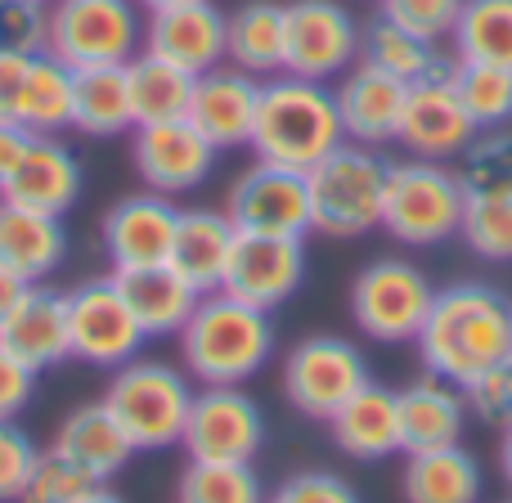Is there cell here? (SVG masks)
<instances>
[{"mask_svg": "<svg viewBox=\"0 0 512 503\" xmlns=\"http://www.w3.org/2000/svg\"><path fill=\"white\" fill-rule=\"evenodd\" d=\"M414 342L427 373L468 387L481 369L512 355V301L477 279L436 288V301Z\"/></svg>", "mask_w": 512, "mask_h": 503, "instance_id": "cell-1", "label": "cell"}, {"mask_svg": "<svg viewBox=\"0 0 512 503\" xmlns=\"http://www.w3.org/2000/svg\"><path fill=\"white\" fill-rule=\"evenodd\" d=\"M342 117H337V95L328 81L292 77V72H274L261 81V99H256V122H252V149L261 162L292 171H310L342 144Z\"/></svg>", "mask_w": 512, "mask_h": 503, "instance_id": "cell-2", "label": "cell"}, {"mask_svg": "<svg viewBox=\"0 0 512 503\" xmlns=\"http://www.w3.org/2000/svg\"><path fill=\"white\" fill-rule=\"evenodd\" d=\"M180 355L189 378L203 387H243L274 355L270 310H256L225 288L203 292L198 310L180 328Z\"/></svg>", "mask_w": 512, "mask_h": 503, "instance_id": "cell-3", "label": "cell"}, {"mask_svg": "<svg viewBox=\"0 0 512 503\" xmlns=\"http://www.w3.org/2000/svg\"><path fill=\"white\" fill-rule=\"evenodd\" d=\"M391 162L369 144L342 140L319 167L306 171L315 234L324 239H364L382 230V203H387Z\"/></svg>", "mask_w": 512, "mask_h": 503, "instance_id": "cell-4", "label": "cell"}, {"mask_svg": "<svg viewBox=\"0 0 512 503\" xmlns=\"http://www.w3.org/2000/svg\"><path fill=\"white\" fill-rule=\"evenodd\" d=\"M108 414L131 436L135 454L140 450H171L180 445L194 405V382L167 360H126L113 369V382L104 387Z\"/></svg>", "mask_w": 512, "mask_h": 503, "instance_id": "cell-5", "label": "cell"}, {"mask_svg": "<svg viewBox=\"0 0 512 503\" xmlns=\"http://www.w3.org/2000/svg\"><path fill=\"white\" fill-rule=\"evenodd\" d=\"M463 207H468L463 180L445 162H427V158L391 162L382 230L396 243H405V248H436V243L454 239L463 225Z\"/></svg>", "mask_w": 512, "mask_h": 503, "instance_id": "cell-6", "label": "cell"}, {"mask_svg": "<svg viewBox=\"0 0 512 503\" xmlns=\"http://www.w3.org/2000/svg\"><path fill=\"white\" fill-rule=\"evenodd\" d=\"M45 50L72 72L131 63L144 50V9L135 0H54Z\"/></svg>", "mask_w": 512, "mask_h": 503, "instance_id": "cell-7", "label": "cell"}, {"mask_svg": "<svg viewBox=\"0 0 512 503\" xmlns=\"http://www.w3.org/2000/svg\"><path fill=\"white\" fill-rule=\"evenodd\" d=\"M436 301V288L423 265L405 256H378L351 283V315L364 328V337L382 346L414 342L427 310Z\"/></svg>", "mask_w": 512, "mask_h": 503, "instance_id": "cell-8", "label": "cell"}, {"mask_svg": "<svg viewBox=\"0 0 512 503\" xmlns=\"http://www.w3.org/2000/svg\"><path fill=\"white\" fill-rule=\"evenodd\" d=\"M364 382H373L364 351L333 333L306 337L283 360V391H288L292 409L306 418H319V423H328Z\"/></svg>", "mask_w": 512, "mask_h": 503, "instance_id": "cell-9", "label": "cell"}, {"mask_svg": "<svg viewBox=\"0 0 512 503\" xmlns=\"http://www.w3.org/2000/svg\"><path fill=\"white\" fill-rule=\"evenodd\" d=\"M360 63V23L342 0L283 5V72L333 81Z\"/></svg>", "mask_w": 512, "mask_h": 503, "instance_id": "cell-10", "label": "cell"}, {"mask_svg": "<svg viewBox=\"0 0 512 503\" xmlns=\"http://www.w3.org/2000/svg\"><path fill=\"white\" fill-rule=\"evenodd\" d=\"M225 216L239 234H274V239H306L315 234V212H310V180L306 171L274 167L261 162L248 167L230 185Z\"/></svg>", "mask_w": 512, "mask_h": 503, "instance_id": "cell-11", "label": "cell"}, {"mask_svg": "<svg viewBox=\"0 0 512 503\" xmlns=\"http://www.w3.org/2000/svg\"><path fill=\"white\" fill-rule=\"evenodd\" d=\"M149 342L140 319L131 315L117 279H86L68 292V346L72 360L95 364V369H122Z\"/></svg>", "mask_w": 512, "mask_h": 503, "instance_id": "cell-12", "label": "cell"}, {"mask_svg": "<svg viewBox=\"0 0 512 503\" xmlns=\"http://www.w3.org/2000/svg\"><path fill=\"white\" fill-rule=\"evenodd\" d=\"M180 445L189 459L256 463L265 445V414L243 387H203L194 391Z\"/></svg>", "mask_w": 512, "mask_h": 503, "instance_id": "cell-13", "label": "cell"}, {"mask_svg": "<svg viewBox=\"0 0 512 503\" xmlns=\"http://www.w3.org/2000/svg\"><path fill=\"white\" fill-rule=\"evenodd\" d=\"M454 63H436L427 77H418L414 86L405 90V113H400V135L396 140L405 144L414 158L427 162H450L459 158L463 149L477 135V122L468 117L459 90L450 81Z\"/></svg>", "mask_w": 512, "mask_h": 503, "instance_id": "cell-14", "label": "cell"}, {"mask_svg": "<svg viewBox=\"0 0 512 503\" xmlns=\"http://www.w3.org/2000/svg\"><path fill=\"white\" fill-rule=\"evenodd\" d=\"M135 171L149 189L158 194L176 198L198 189L203 180H212L216 171V149L203 131H198L189 117H171V122H149V126H135Z\"/></svg>", "mask_w": 512, "mask_h": 503, "instance_id": "cell-15", "label": "cell"}, {"mask_svg": "<svg viewBox=\"0 0 512 503\" xmlns=\"http://www.w3.org/2000/svg\"><path fill=\"white\" fill-rule=\"evenodd\" d=\"M306 279V248L301 239L274 234H239L221 288L256 310H279Z\"/></svg>", "mask_w": 512, "mask_h": 503, "instance_id": "cell-16", "label": "cell"}, {"mask_svg": "<svg viewBox=\"0 0 512 503\" xmlns=\"http://www.w3.org/2000/svg\"><path fill=\"white\" fill-rule=\"evenodd\" d=\"M180 207L158 189H140L126 194L108 207L104 216V252L113 270H131V265H158L171 256L176 243Z\"/></svg>", "mask_w": 512, "mask_h": 503, "instance_id": "cell-17", "label": "cell"}, {"mask_svg": "<svg viewBox=\"0 0 512 503\" xmlns=\"http://www.w3.org/2000/svg\"><path fill=\"white\" fill-rule=\"evenodd\" d=\"M144 50L185 68L189 77H203L225 63V14L212 0L153 9L144 23Z\"/></svg>", "mask_w": 512, "mask_h": 503, "instance_id": "cell-18", "label": "cell"}, {"mask_svg": "<svg viewBox=\"0 0 512 503\" xmlns=\"http://www.w3.org/2000/svg\"><path fill=\"white\" fill-rule=\"evenodd\" d=\"M405 81L387 77V72L355 63L351 72H342L337 95V117H342V135L351 144H369L382 149L400 135V113H405Z\"/></svg>", "mask_w": 512, "mask_h": 503, "instance_id": "cell-19", "label": "cell"}, {"mask_svg": "<svg viewBox=\"0 0 512 503\" xmlns=\"http://www.w3.org/2000/svg\"><path fill=\"white\" fill-rule=\"evenodd\" d=\"M0 346L14 351L36 373L54 369V364L72 360L68 346V297L41 283H27V292L14 301L5 319H0Z\"/></svg>", "mask_w": 512, "mask_h": 503, "instance_id": "cell-20", "label": "cell"}, {"mask_svg": "<svg viewBox=\"0 0 512 503\" xmlns=\"http://www.w3.org/2000/svg\"><path fill=\"white\" fill-rule=\"evenodd\" d=\"M256 99H261V81L239 68H212L194 77V95H189L185 117L216 144V149H239L252 140L256 122Z\"/></svg>", "mask_w": 512, "mask_h": 503, "instance_id": "cell-21", "label": "cell"}, {"mask_svg": "<svg viewBox=\"0 0 512 503\" xmlns=\"http://www.w3.org/2000/svg\"><path fill=\"white\" fill-rule=\"evenodd\" d=\"M0 198L9 203L36 207L50 216H68L81 198V162L59 135H32L23 162L14 167V176L5 180Z\"/></svg>", "mask_w": 512, "mask_h": 503, "instance_id": "cell-22", "label": "cell"}, {"mask_svg": "<svg viewBox=\"0 0 512 503\" xmlns=\"http://www.w3.org/2000/svg\"><path fill=\"white\" fill-rule=\"evenodd\" d=\"M117 288H122L131 315L140 319L144 337H180V328L189 324V315L198 310L203 292L185 279L171 261L158 265H131V270H113Z\"/></svg>", "mask_w": 512, "mask_h": 503, "instance_id": "cell-23", "label": "cell"}, {"mask_svg": "<svg viewBox=\"0 0 512 503\" xmlns=\"http://www.w3.org/2000/svg\"><path fill=\"white\" fill-rule=\"evenodd\" d=\"M396 400H400V454L441 450V445L463 441V427H468L463 387L436 378V373H423L405 391H396Z\"/></svg>", "mask_w": 512, "mask_h": 503, "instance_id": "cell-24", "label": "cell"}, {"mask_svg": "<svg viewBox=\"0 0 512 503\" xmlns=\"http://www.w3.org/2000/svg\"><path fill=\"white\" fill-rule=\"evenodd\" d=\"M68 256V225L63 216L0 198V265L23 283H45Z\"/></svg>", "mask_w": 512, "mask_h": 503, "instance_id": "cell-25", "label": "cell"}, {"mask_svg": "<svg viewBox=\"0 0 512 503\" xmlns=\"http://www.w3.org/2000/svg\"><path fill=\"white\" fill-rule=\"evenodd\" d=\"M333 445L346 459L360 463H382L391 454H400V400L391 387L364 382L333 418H328Z\"/></svg>", "mask_w": 512, "mask_h": 503, "instance_id": "cell-26", "label": "cell"}, {"mask_svg": "<svg viewBox=\"0 0 512 503\" xmlns=\"http://www.w3.org/2000/svg\"><path fill=\"white\" fill-rule=\"evenodd\" d=\"M234 243H239V230H234L230 216L212 212V207H189L176 221V243H171L167 261L198 292H216L225 283V270H230Z\"/></svg>", "mask_w": 512, "mask_h": 503, "instance_id": "cell-27", "label": "cell"}, {"mask_svg": "<svg viewBox=\"0 0 512 503\" xmlns=\"http://www.w3.org/2000/svg\"><path fill=\"white\" fill-rule=\"evenodd\" d=\"M400 495H405V503H477L481 499L477 454L463 450V441L441 445V450L405 454Z\"/></svg>", "mask_w": 512, "mask_h": 503, "instance_id": "cell-28", "label": "cell"}, {"mask_svg": "<svg viewBox=\"0 0 512 503\" xmlns=\"http://www.w3.org/2000/svg\"><path fill=\"white\" fill-rule=\"evenodd\" d=\"M72 131L90 135V140H113V135L135 131L126 63L77 68V86H72Z\"/></svg>", "mask_w": 512, "mask_h": 503, "instance_id": "cell-29", "label": "cell"}, {"mask_svg": "<svg viewBox=\"0 0 512 503\" xmlns=\"http://www.w3.org/2000/svg\"><path fill=\"white\" fill-rule=\"evenodd\" d=\"M54 445H59L68 459H77L81 468H90L99 481H113L135 454L131 436H126L122 423L108 414L104 400L72 409V414L63 418L59 436H54Z\"/></svg>", "mask_w": 512, "mask_h": 503, "instance_id": "cell-30", "label": "cell"}, {"mask_svg": "<svg viewBox=\"0 0 512 503\" xmlns=\"http://www.w3.org/2000/svg\"><path fill=\"white\" fill-rule=\"evenodd\" d=\"M225 63L256 81L283 72V5L248 0L225 14Z\"/></svg>", "mask_w": 512, "mask_h": 503, "instance_id": "cell-31", "label": "cell"}, {"mask_svg": "<svg viewBox=\"0 0 512 503\" xmlns=\"http://www.w3.org/2000/svg\"><path fill=\"white\" fill-rule=\"evenodd\" d=\"M72 86L77 72L50 50L32 54L23 72V90H18V122L32 135H63L72 131Z\"/></svg>", "mask_w": 512, "mask_h": 503, "instance_id": "cell-32", "label": "cell"}, {"mask_svg": "<svg viewBox=\"0 0 512 503\" xmlns=\"http://www.w3.org/2000/svg\"><path fill=\"white\" fill-rule=\"evenodd\" d=\"M126 86H131L135 126L185 117L189 95H194V77H189L185 68H176V63L149 54V50H140L131 63H126Z\"/></svg>", "mask_w": 512, "mask_h": 503, "instance_id": "cell-33", "label": "cell"}, {"mask_svg": "<svg viewBox=\"0 0 512 503\" xmlns=\"http://www.w3.org/2000/svg\"><path fill=\"white\" fill-rule=\"evenodd\" d=\"M360 63L405 81V86H414L418 77H427V72L441 63V54H436L432 41L414 36L409 27H400L396 18H387L378 9V18H369V23L360 27Z\"/></svg>", "mask_w": 512, "mask_h": 503, "instance_id": "cell-34", "label": "cell"}, {"mask_svg": "<svg viewBox=\"0 0 512 503\" xmlns=\"http://www.w3.org/2000/svg\"><path fill=\"white\" fill-rule=\"evenodd\" d=\"M450 41L459 59L512 68V0H463Z\"/></svg>", "mask_w": 512, "mask_h": 503, "instance_id": "cell-35", "label": "cell"}, {"mask_svg": "<svg viewBox=\"0 0 512 503\" xmlns=\"http://www.w3.org/2000/svg\"><path fill=\"white\" fill-rule=\"evenodd\" d=\"M450 81H454V90H459L468 117L477 122V131L512 126V68H499V63H477V59H459L450 68Z\"/></svg>", "mask_w": 512, "mask_h": 503, "instance_id": "cell-36", "label": "cell"}, {"mask_svg": "<svg viewBox=\"0 0 512 503\" xmlns=\"http://www.w3.org/2000/svg\"><path fill=\"white\" fill-rule=\"evenodd\" d=\"M180 503H265V486L252 463H212L189 459L176 486Z\"/></svg>", "mask_w": 512, "mask_h": 503, "instance_id": "cell-37", "label": "cell"}, {"mask_svg": "<svg viewBox=\"0 0 512 503\" xmlns=\"http://www.w3.org/2000/svg\"><path fill=\"white\" fill-rule=\"evenodd\" d=\"M463 194H512V126L477 131L459 153Z\"/></svg>", "mask_w": 512, "mask_h": 503, "instance_id": "cell-38", "label": "cell"}, {"mask_svg": "<svg viewBox=\"0 0 512 503\" xmlns=\"http://www.w3.org/2000/svg\"><path fill=\"white\" fill-rule=\"evenodd\" d=\"M95 486H104L95 472L81 468L77 459H68L59 445H50V450H36V463L27 472V486L18 503H77Z\"/></svg>", "mask_w": 512, "mask_h": 503, "instance_id": "cell-39", "label": "cell"}, {"mask_svg": "<svg viewBox=\"0 0 512 503\" xmlns=\"http://www.w3.org/2000/svg\"><path fill=\"white\" fill-rule=\"evenodd\" d=\"M459 234L486 261H512V194H468Z\"/></svg>", "mask_w": 512, "mask_h": 503, "instance_id": "cell-40", "label": "cell"}, {"mask_svg": "<svg viewBox=\"0 0 512 503\" xmlns=\"http://www.w3.org/2000/svg\"><path fill=\"white\" fill-rule=\"evenodd\" d=\"M463 400H468V414L477 423L495 427V432H508L512 427V355L495 360L490 369H481L477 378L463 387Z\"/></svg>", "mask_w": 512, "mask_h": 503, "instance_id": "cell-41", "label": "cell"}, {"mask_svg": "<svg viewBox=\"0 0 512 503\" xmlns=\"http://www.w3.org/2000/svg\"><path fill=\"white\" fill-rule=\"evenodd\" d=\"M50 41V5L36 0H0V54H32L45 50Z\"/></svg>", "mask_w": 512, "mask_h": 503, "instance_id": "cell-42", "label": "cell"}, {"mask_svg": "<svg viewBox=\"0 0 512 503\" xmlns=\"http://www.w3.org/2000/svg\"><path fill=\"white\" fill-rule=\"evenodd\" d=\"M382 14L396 18L400 27H409L414 36L436 45L441 36H454L463 0H382Z\"/></svg>", "mask_w": 512, "mask_h": 503, "instance_id": "cell-43", "label": "cell"}, {"mask_svg": "<svg viewBox=\"0 0 512 503\" xmlns=\"http://www.w3.org/2000/svg\"><path fill=\"white\" fill-rule=\"evenodd\" d=\"M265 503H364V499H360V490L346 477H337V472L306 468V472H292L288 481H279V486L265 495Z\"/></svg>", "mask_w": 512, "mask_h": 503, "instance_id": "cell-44", "label": "cell"}, {"mask_svg": "<svg viewBox=\"0 0 512 503\" xmlns=\"http://www.w3.org/2000/svg\"><path fill=\"white\" fill-rule=\"evenodd\" d=\"M36 463V445L18 432L14 418H0V503H14L27 486V472Z\"/></svg>", "mask_w": 512, "mask_h": 503, "instance_id": "cell-45", "label": "cell"}, {"mask_svg": "<svg viewBox=\"0 0 512 503\" xmlns=\"http://www.w3.org/2000/svg\"><path fill=\"white\" fill-rule=\"evenodd\" d=\"M36 391V369L0 346V418H18Z\"/></svg>", "mask_w": 512, "mask_h": 503, "instance_id": "cell-46", "label": "cell"}, {"mask_svg": "<svg viewBox=\"0 0 512 503\" xmlns=\"http://www.w3.org/2000/svg\"><path fill=\"white\" fill-rule=\"evenodd\" d=\"M27 59L23 54H0V122H18V90H23Z\"/></svg>", "mask_w": 512, "mask_h": 503, "instance_id": "cell-47", "label": "cell"}, {"mask_svg": "<svg viewBox=\"0 0 512 503\" xmlns=\"http://www.w3.org/2000/svg\"><path fill=\"white\" fill-rule=\"evenodd\" d=\"M27 144H32V131H27L23 122H0V189H5V180L14 176V167L23 162Z\"/></svg>", "mask_w": 512, "mask_h": 503, "instance_id": "cell-48", "label": "cell"}, {"mask_svg": "<svg viewBox=\"0 0 512 503\" xmlns=\"http://www.w3.org/2000/svg\"><path fill=\"white\" fill-rule=\"evenodd\" d=\"M23 292H27V283L18 279L14 270H5V265H0V319H5L9 310H14V301L23 297Z\"/></svg>", "mask_w": 512, "mask_h": 503, "instance_id": "cell-49", "label": "cell"}, {"mask_svg": "<svg viewBox=\"0 0 512 503\" xmlns=\"http://www.w3.org/2000/svg\"><path fill=\"white\" fill-rule=\"evenodd\" d=\"M499 468H504V481L512 486V427L504 432V445H499Z\"/></svg>", "mask_w": 512, "mask_h": 503, "instance_id": "cell-50", "label": "cell"}, {"mask_svg": "<svg viewBox=\"0 0 512 503\" xmlns=\"http://www.w3.org/2000/svg\"><path fill=\"white\" fill-rule=\"evenodd\" d=\"M77 503H126V499H122V495H113L108 486H95L86 499H77Z\"/></svg>", "mask_w": 512, "mask_h": 503, "instance_id": "cell-51", "label": "cell"}, {"mask_svg": "<svg viewBox=\"0 0 512 503\" xmlns=\"http://www.w3.org/2000/svg\"><path fill=\"white\" fill-rule=\"evenodd\" d=\"M135 5L153 14V9H171V5H194V0H135Z\"/></svg>", "mask_w": 512, "mask_h": 503, "instance_id": "cell-52", "label": "cell"}, {"mask_svg": "<svg viewBox=\"0 0 512 503\" xmlns=\"http://www.w3.org/2000/svg\"><path fill=\"white\" fill-rule=\"evenodd\" d=\"M36 5H54V0H36Z\"/></svg>", "mask_w": 512, "mask_h": 503, "instance_id": "cell-53", "label": "cell"}, {"mask_svg": "<svg viewBox=\"0 0 512 503\" xmlns=\"http://www.w3.org/2000/svg\"><path fill=\"white\" fill-rule=\"evenodd\" d=\"M378 5H382V0H378Z\"/></svg>", "mask_w": 512, "mask_h": 503, "instance_id": "cell-54", "label": "cell"}]
</instances>
